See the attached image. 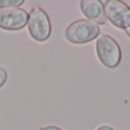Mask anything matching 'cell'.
<instances>
[{"mask_svg":"<svg viewBox=\"0 0 130 130\" xmlns=\"http://www.w3.org/2000/svg\"><path fill=\"white\" fill-rule=\"evenodd\" d=\"M80 9L90 22L97 25H105L107 23L104 5L101 0H81Z\"/></svg>","mask_w":130,"mask_h":130,"instance_id":"obj_6","label":"cell"},{"mask_svg":"<svg viewBox=\"0 0 130 130\" xmlns=\"http://www.w3.org/2000/svg\"><path fill=\"white\" fill-rule=\"evenodd\" d=\"M40 130H63V129L56 126H46V127H41Z\"/></svg>","mask_w":130,"mask_h":130,"instance_id":"obj_9","label":"cell"},{"mask_svg":"<svg viewBox=\"0 0 130 130\" xmlns=\"http://www.w3.org/2000/svg\"><path fill=\"white\" fill-rule=\"evenodd\" d=\"M29 13L23 8L0 9V30L20 31L27 25Z\"/></svg>","mask_w":130,"mask_h":130,"instance_id":"obj_5","label":"cell"},{"mask_svg":"<svg viewBox=\"0 0 130 130\" xmlns=\"http://www.w3.org/2000/svg\"><path fill=\"white\" fill-rule=\"evenodd\" d=\"M124 33H126L127 36H128V38H130V26L128 27V29L124 30Z\"/></svg>","mask_w":130,"mask_h":130,"instance_id":"obj_11","label":"cell"},{"mask_svg":"<svg viewBox=\"0 0 130 130\" xmlns=\"http://www.w3.org/2000/svg\"><path fill=\"white\" fill-rule=\"evenodd\" d=\"M96 130H114V129L110 126H101V127H98Z\"/></svg>","mask_w":130,"mask_h":130,"instance_id":"obj_10","label":"cell"},{"mask_svg":"<svg viewBox=\"0 0 130 130\" xmlns=\"http://www.w3.org/2000/svg\"><path fill=\"white\" fill-rule=\"evenodd\" d=\"M24 4V0H0V9L20 8Z\"/></svg>","mask_w":130,"mask_h":130,"instance_id":"obj_7","label":"cell"},{"mask_svg":"<svg viewBox=\"0 0 130 130\" xmlns=\"http://www.w3.org/2000/svg\"><path fill=\"white\" fill-rule=\"evenodd\" d=\"M96 54L99 62L107 69H115L121 63V47L113 37L101 34L96 40Z\"/></svg>","mask_w":130,"mask_h":130,"instance_id":"obj_1","label":"cell"},{"mask_svg":"<svg viewBox=\"0 0 130 130\" xmlns=\"http://www.w3.org/2000/svg\"><path fill=\"white\" fill-rule=\"evenodd\" d=\"M106 18L117 29L126 30L130 26V7L120 0H107L104 5Z\"/></svg>","mask_w":130,"mask_h":130,"instance_id":"obj_4","label":"cell"},{"mask_svg":"<svg viewBox=\"0 0 130 130\" xmlns=\"http://www.w3.org/2000/svg\"><path fill=\"white\" fill-rule=\"evenodd\" d=\"M27 30L30 37L37 42H45L52 36L50 18L48 14L38 5L32 7L29 13Z\"/></svg>","mask_w":130,"mask_h":130,"instance_id":"obj_2","label":"cell"},{"mask_svg":"<svg viewBox=\"0 0 130 130\" xmlns=\"http://www.w3.org/2000/svg\"><path fill=\"white\" fill-rule=\"evenodd\" d=\"M99 36L101 29L98 25L83 18L72 22L65 30V39L73 45L88 43Z\"/></svg>","mask_w":130,"mask_h":130,"instance_id":"obj_3","label":"cell"},{"mask_svg":"<svg viewBox=\"0 0 130 130\" xmlns=\"http://www.w3.org/2000/svg\"><path fill=\"white\" fill-rule=\"evenodd\" d=\"M8 80V73L4 67L0 66V88H2L5 86V83Z\"/></svg>","mask_w":130,"mask_h":130,"instance_id":"obj_8","label":"cell"}]
</instances>
